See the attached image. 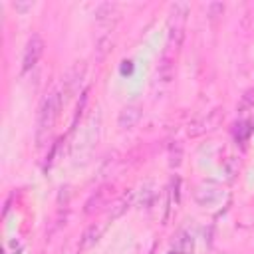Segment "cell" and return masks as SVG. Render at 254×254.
<instances>
[{
  "instance_id": "obj_1",
  "label": "cell",
  "mask_w": 254,
  "mask_h": 254,
  "mask_svg": "<svg viewBox=\"0 0 254 254\" xmlns=\"http://www.w3.org/2000/svg\"><path fill=\"white\" fill-rule=\"evenodd\" d=\"M62 103H64L62 91H52L44 99V103L40 107V113H38V131H36V137H38V143L40 145L50 137V133L54 129V123H56V119L60 115Z\"/></svg>"
},
{
  "instance_id": "obj_2",
  "label": "cell",
  "mask_w": 254,
  "mask_h": 254,
  "mask_svg": "<svg viewBox=\"0 0 254 254\" xmlns=\"http://www.w3.org/2000/svg\"><path fill=\"white\" fill-rule=\"evenodd\" d=\"M187 14H189V4L175 2L171 6V14H169V48L171 50H179V46L183 42Z\"/></svg>"
},
{
  "instance_id": "obj_3",
  "label": "cell",
  "mask_w": 254,
  "mask_h": 254,
  "mask_svg": "<svg viewBox=\"0 0 254 254\" xmlns=\"http://www.w3.org/2000/svg\"><path fill=\"white\" fill-rule=\"evenodd\" d=\"M44 48H46V44H44V40L38 34H34L28 40V44L24 48V56H22V69L24 71H30L40 62V58L44 54Z\"/></svg>"
},
{
  "instance_id": "obj_4",
  "label": "cell",
  "mask_w": 254,
  "mask_h": 254,
  "mask_svg": "<svg viewBox=\"0 0 254 254\" xmlns=\"http://www.w3.org/2000/svg\"><path fill=\"white\" fill-rule=\"evenodd\" d=\"M139 119H141V107L133 103V105H125L121 109V113L117 117V123H119L121 129H131V127H135V123Z\"/></svg>"
},
{
  "instance_id": "obj_5",
  "label": "cell",
  "mask_w": 254,
  "mask_h": 254,
  "mask_svg": "<svg viewBox=\"0 0 254 254\" xmlns=\"http://www.w3.org/2000/svg\"><path fill=\"white\" fill-rule=\"evenodd\" d=\"M83 71H85V67L83 65H73L69 71H67V79H65V91L67 93H73L77 87H79V83H81V77H83Z\"/></svg>"
},
{
  "instance_id": "obj_6",
  "label": "cell",
  "mask_w": 254,
  "mask_h": 254,
  "mask_svg": "<svg viewBox=\"0 0 254 254\" xmlns=\"http://www.w3.org/2000/svg\"><path fill=\"white\" fill-rule=\"evenodd\" d=\"M95 18H97V22H101V24H103V22L111 24V20L117 18V6H115V4H101V6H97Z\"/></svg>"
},
{
  "instance_id": "obj_7",
  "label": "cell",
  "mask_w": 254,
  "mask_h": 254,
  "mask_svg": "<svg viewBox=\"0 0 254 254\" xmlns=\"http://www.w3.org/2000/svg\"><path fill=\"white\" fill-rule=\"evenodd\" d=\"M177 244H179V250H181L183 254H190V252H192V246H194L192 236H190L189 232H181V236H179Z\"/></svg>"
},
{
  "instance_id": "obj_8",
  "label": "cell",
  "mask_w": 254,
  "mask_h": 254,
  "mask_svg": "<svg viewBox=\"0 0 254 254\" xmlns=\"http://www.w3.org/2000/svg\"><path fill=\"white\" fill-rule=\"evenodd\" d=\"M97 238H99V228L93 224V226H89V228L85 230L81 244H83V246H91V244H95V242H97Z\"/></svg>"
},
{
  "instance_id": "obj_9",
  "label": "cell",
  "mask_w": 254,
  "mask_h": 254,
  "mask_svg": "<svg viewBox=\"0 0 254 254\" xmlns=\"http://www.w3.org/2000/svg\"><path fill=\"white\" fill-rule=\"evenodd\" d=\"M208 10H210V18H216V12H218V16H222V12H224V4H210Z\"/></svg>"
},
{
  "instance_id": "obj_10",
  "label": "cell",
  "mask_w": 254,
  "mask_h": 254,
  "mask_svg": "<svg viewBox=\"0 0 254 254\" xmlns=\"http://www.w3.org/2000/svg\"><path fill=\"white\" fill-rule=\"evenodd\" d=\"M14 8H16V10H22V12H24V10L32 8V4H14Z\"/></svg>"
}]
</instances>
